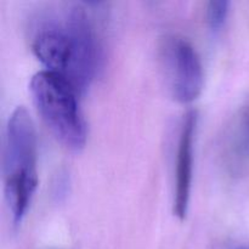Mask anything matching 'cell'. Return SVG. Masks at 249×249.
Returning <instances> with one entry per match:
<instances>
[{
    "label": "cell",
    "mask_w": 249,
    "mask_h": 249,
    "mask_svg": "<svg viewBox=\"0 0 249 249\" xmlns=\"http://www.w3.org/2000/svg\"><path fill=\"white\" fill-rule=\"evenodd\" d=\"M160 61L172 96L181 104L195 101L203 88V68L191 43L181 36H167L160 46Z\"/></svg>",
    "instance_id": "obj_4"
},
{
    "label": "cell",
    "mask_w": 249,
    "mask_h": 249,
    "mask_svg": "<svg viewBox=\"0 0 249 249\" xmlns=\"http://www.w3.org/2000/svg\"><path fill=\"white\" fill-rule=\"evenodd\" d=\"M2 170L5 197L12 223L18 226L38 185L36 128L23 106L16 107L7 122Z\"/></svg>",
    "instance_id": "obj_2"
},
{
    "label": "cell",
    "mask_w": 249,
    "mask_h": 249,
    "mask_svg": "<svg viewBox=\"0 0 249 249\" xmlns=\"http://www.w3.org/2000/svg\"><path fill=\"white\" fill-rule=\"evenodd\" d=\"M31 46L46 71L68 80L78 94L90 87L99 67L100 49L83 7L71 5L39 21Z\"/></svg>",
    "instance_id": "obj_1"
},
{
    "label": "cell",
    "mask_w": 249,
    "mask_h": 249,
    "mask_svg": "<svg viewBox=\"0 0 249 249\" xmlns=\"http://www.w3.org/2000/svg\"><path fill=\"white\" fill-rule=\"evenodd\" d=\"M29 92L36 111L56 140L73 152L87 142V124L78 105V92L57 73L40 71L32 77Z\"/></svg>",
    "instance_id": "obj_3"
},
{
    "label": "cell",
    "mask_w": 249,
    "mask_h": 249,
    "mask_svg": "<svg viewBox=\"0 0 249 249\" xmlns=\"http://www.w3.org/2000/svg\"><path fill=\"white\" fill-rule=\"evenodd\" d=\"M229 5L230 2L226 0H219V1H209L207 5V21L212 29H219L225 22L226 16L229 12Z\"/></svg>",
    "instance_id": "obj_6"
},
{
    "label": "cell",
    "mask_w": 249,
    "mask_h": 249,
    "mask_svg": "<svg viewBox=\"0 0 249 249\" xmlns=\"http://www.w3.org/2000/svg\"><path fill=\"white\" fill-rule=\"evenodd\" d=\"M196 111L187 112L182 122L180 131L179 146L177 155V172H175L174 192V215L180 220L186 218L189 209L190 192L192 182V168H194V139L196 131Z\"/></svg>",
    "instance_id": "obj_5"
}]
</instances>
